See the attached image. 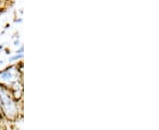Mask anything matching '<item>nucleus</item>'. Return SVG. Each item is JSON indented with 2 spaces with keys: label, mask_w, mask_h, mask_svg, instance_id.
I'll list each match as a JSON object with an SVG mask.
<instances>
[{
  "label": "nucleus",
  "mask_w": 159,
  "mask_h": 130,
  "mask_svg": "<svg viewBox=\"0 0 159 130\" xmlns=\"http://www.w3.org/2000/svg\"><path fill=\"white\" fill-rule=\"evenodd\" d=\"M0 103H1V107H3V110L6 112V114L13 115L16 113V107L13 101L1 89H0Z\"/></svg>",
  "instance_id": "1"
},
{
  "label": "nucleus",
  "mask_w": 159,
  "mask_h": 130,
  "mask_svg": "<svg viewBox=\"0 0 159 130\" xmlns=\"http://www.w3.org/2000/svg\"><path fill=\"white\" fill-rule=\"evenodd\" d=\"M17 70H14L11 68L9 69L4 70L3 72L0 73V82L1 83H6V84H12L16 82L17 80Z\"/></svg>",
  "instance_id": "2"
},
{
  "label": "nucleus",
  "mask_w": 159,
  "mask_h": 130,
  "mask_svg": "<svg viewBox=\"0 0 159 130\" xmlns=\"http://www.w3.org/2000/svg\"><path fill=\"white\" fill-rule=\"evenodd\" d=\"M22 57H23L22 54H20V55H17V56H14V57H11V58L9 59V61H10V62H12V61H15V60H18V59L21 58Z\"/></svg>",
  "instance_id": "3"
},
{
  "label": "nucleus",
  "mask_w": 159,
  "mask_h": 130,
  "mask_svg": "<svg viewBox=\"0 0 159 130\" xmlns=\"http://www.w3.org/2000/svg\"><path fill=\"white\" fill-rule=\"evenodd\" d=\"M2 48H3V46H2V45H0V50H1V49H2Z\"/></svg>",
  "instance_id": "4"
},
{
  "label": "nucleus",
  "mask_w": 159,
  "mask_h": 130,
  "mask_svg": "<svg viewBox=\"0 0 159 130\" xmlns=\"http://www.w3.org/2000/svg\"><path fill=\"white\" fill-rule=\"evenodd\" d=\"M1 63H3V62H2V61H0V64H1Z\"/></svg>",
  "instance_id": "5"
}]
</instances>
